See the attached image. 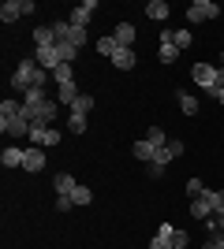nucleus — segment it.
<instances>
[{
  "mask_svg": "<svg viewBox=\"0 0 224 249\" xmlns=\"http://www.w3.org/2000/svg\"><path fill=\"white\" fill-rule=\"evenodd\" d=\"M22 115H26L30 123H38V126H53V119L60 115V104L45 93L41 86H34V89L22 93Z\"/></svg>",
  "mask_w": 224,
  "mask_h": 249,
  "instance_id": "nucleus-1",
  "label": "nucleus"
},
{
  "mask_svg": "<svg viewBox=\"0 0 224 249\" xmlns=\"http://www.w3.org/2000/svg\"><path fill=\"white\" fill-rule=\"evenodd\" d=\"M30 119L22 115V101H0V130L8 138H30Z\"/></svg>",
  "mask_w": 224,
  "mask_h": 249,
  "instance_id": "nucleus-2",
  "label": "nucleus"
},
{
  "mask_svg": "<svg viewBox=\"0 0 224 249\" xmlns=\"http://www.w3.org/2000/svg\"><path fill=\"white\" fill-rule=\"evenodd\" d=\"M45 82H49V71L38 67V60H22L19 67H15V74H11V89H15V93H26L34 86L45 89Z\"/></svg>",
  "mask_w": 224,
  "mask_h": 249,
  "instance_id": "nucleus-3",
  "label": "nucleus"
},
{
  "mask_svg": "<svg viewBox=\"0 0 224 249\" xmlns=\"http://www.w3.org/2000/svg\"><path fill=\"white\" fill-rule=\"evenodd\" d=\"M183 142H168L164 149H157V156H153V164H149V175L153 178H161L164 175V167H168V160H176V156H183Z\"/></svg>",
  "mask_w": 224,
  "mask_h": 249,
  "instance_id": "nucleus-4",
  "label": "nucleus"
},
{
  "mask_svg": "<svg viewBox=\"0 0 224 249\" xmlns=\"http://www.w3.org/2000/svg\"><path fill=\"white\" fill-rule=\"evenodd\" d=\"M30 11H38L34 0H4V4H0V19L4 22H19L22 15H30Z\"/></svg>",
  "mask_w": 224,
  "mask_h": 249,
  "instance_id": "nucleus-5",
  "label": "nucleus"
},
{
  "mask_svg": "<svg viewBox=\"0 0 224 249\" xmlns=\"http://www.w3.org/2000/svg\"><path fill=\"white\" fill-rule=\"evenodd\" d=\"M30 145H38V149H53V145H60V130L34 123V126H30Z\"/></svg>",
  "mask_w": 224,
  "mask_h": 249,
  "instance_id": "nucleus-6",
  "label": "nucleus"
},
{
  "mask_svg": "<svg viewBox=\"0 0 224 249\" xmlns=\"http://www.w3.org/2000/svg\"><path fill=\"white\" fill-rule=\"evenodd\" d=\"M217 4L213 0H194L191 8H187V22H209V19H217Z\"/></svg>",
  "mask_w": 224,
  "mask_h": 249,
  "instance_id": "nucleus-7",
  "label": "nucleus"
},
{
  "mask_svg": "<svg viewBox=\"0 0 224 249\" xmlns=\"http://www.w3.org/2000/svg\"><path fill=\"white\" fill-rule=\"evenodd\" d=\"M191 78L202 86V89H213V86H217V67H213V63H194Z\"/></svg>",
  "mask_w": 224,
  "mask_h": 249,
  "instance_id": "nucleus-8",
  "label": "nucleus"
},
{
  "mask_svg": "<svg viewBox=\"0 0 224 249\" xmlns=\"http://www.w3.org/2000/svg\"><path fill=\"white\" fill-rule=\"evenodd\" d=\"M213 197H217V190H205L202 197H194L191 201V216L194 219H209L213 216Z\"/></svg>",
  "mask_w": 224,
  "mask_h": 249,
  "instance_id": "nucleus-9",
  "label": "nucleus"
},
{
  "mask_svg": "<svg viewBox=\"0 0 224 249\" xmlns=\"http://www.w3.org/2000/svg\"><path fill=\"white\" fill-rule=\"evenodd\" d=\"M94 11H97V4H94V0H82V4H79V8H75L71 15H67V22H71V26H82V30H86V22L94 19Z\"/></svg>",
  "mask_w": 224,
  "mask_h": 249,
  "instance_id": "nucleus-10",
  "label": "nucleus"
},
{
  "mask_svg": "<svg viewBox=\"0 0 224 249\" xmlns=\"http://www.w3.org/2000/svg\"><path fill=\"white\" fill-rule=\"evenodd\" d=\"M149 249H176V227L161 223L157 234H153V242H149Z\"/></svg>",
  "mask_w": 224,
  "mask_h": 249,
  "instance_id": "nucleus-11",
  "label": "nucleus"
},
{
  "mask_svg": "<svg viewBox=\"0 0 224 249\" xmlns=\"http://www.w3.org/2000/svg\"><path fill=\"white\" fill-rule=\"evenodd\" d=\"M45 164H49L45 149H38V145L26 149V160H22V167H26V171H34V175H38V171H45Z\"/></svg>",
  "mask_w": 224,
  "mask_h": 249,
  "instance_id": "nucleus-12",
  "label": "nucleus"
},
{
  "mask_svg": "<svg viewBox=\"0 0 224 249\" xmlns=\"http://www.w3.org/2000/svg\"><path fill=\"white\" fill-rule=\"evenodd\" d=\"M79 186L75 182V175H67V171H56L53 175V190H56V197H71V190Z\"/></svg>",
  "mask_w": 224,
  "mask_h": 249,
  "instance_id": "nucleus-13",
  "label": "nucleus"
},
{
  "mask_svg": "<svg viewBox=\"0 0 224 249\" xmlns=\"http://www.w3.org/2000/svg\"><path fill=\"white\" fill-rule=\"evenodd\" d=\"M38 67H45L49 74L60 67V52H56V45H53V49H38Z\"/></svg>",
  "mask_w": 224,
  "mask_h": 249,
  "instance_id": "nucleus-14",
  "label": "nucleus"
},
{
  "mask_svg": "<svg viewBox=\"0 0 224 249\" xmlns=\"http://www.w3.org/2000/svg\"><path fill=\"white\" fill-rule=\"evenodd\" d=\"M112 37H116L120 49H131V41H135V26H131V22H120L116 30H112Z\"/></svg>",
  "mask_w": 224,
  "mask_h": 249,
  "instance_id": "nucleus-15",
  "label": "nucleus"
},
{
  "mask_svg": "<svg viewBox=\"0 0 224 249\" xmlns=\"http://www.w3.org/2000/svg\"><path fill=\"white\" fill-rule=\"evenodd\" d=\"M0 160H4V167H22V160H26V149H19V145H8Z\"/></svg>",
  "mask_w": 224,
  "mask_h": 249,
  "instance_id": "nucleus-16",
  "label": "nucleus"
},
{
  "mask_svg": "<svg viewBox=\"0 0 224 249\" xmlns=\"http://www.w3.org/2000/svg\"><path fill=\"white\" fill-rule=\"evenodd\" d=\"M146 15H149L153 22H164L172 11H168V4H164V0H149V4H146Z\"/></svg>",
  "mask_w": 224,
  "mask_h": 249,
  "instance_id": "nucleus-17",
  "label": "nucleus"
},
{
  "mask_svg": "<svg viewBox=\"0 0 224 249\" xmlns=\"http://www.w3.org/2000/svg\"><path fill=\"white\" fill-rule=\"evenodd\" d=\"M34 41H38V49H53V45H56L53 22H49V26H38V30H34Z\"/></svg>",
  "mask_w": 224,
  "mask_h": 249,
  "instance_id": "nucleus-18",
  "label": "nucleus"
},
{
  "mask_svg": "<svg viewBox=\"0 0 224 249\" xmlns=\"http://www.w3.org/2000/svg\"><path fill=\"white\" fill-rule=\"evenodd\" d=\"M79 97H82V93H79V86H75V82H67V86H60V89H56V101H64L67 112H71V104L79 101Z\"/></svg>",
  "mask_w": 224,
  "mask_h": 249,
  "instance_id": "nucleus-19",
  "label": "nucleus"
},
{
  "mask_svg": "<svg viewBox=\"0 0 224 249\" xmlns=\"http://www.w3.org/2000/svg\"><path fill=\"white\" fill-rule=\"evenodd\" d=\"M131 153L139 156V160H146V164H153V156H157V145H149L146 138H142V142H135V149H131Z\"/></svg>",
  "mask_w": 224,
  "mask_h": 249,
  "instance_id": "nucleus-20",
  "label": "nucleus"
},
{
  "mask_svg": "<svg viewBox=\"0 0 224 249\" xmlns=\"http://www.w3.org/2000/svg\"><path fill=\"white\" fill-rule=\"evenodd\" d=\"M112 63H116L120 71H131V67H135V52H131V49H116V56H112Z\"/></svg>",
  "mask_w": 224,
  "mask_h": 249,
  "instance_id": "nucleus-21",
  "label": "nucleus"
},
{
  "mask_svg": "<svg viewBox=\"0 0 224 249\" xmlns=\"http://www.w3.org/2000/svg\"><path fill=\"white\" fill-rule=\"evenodd\" d=\"M176 101H180V112H183V115H194V112H198V97H191L187 89H180V97H176Z\"/></svg>",
  "mask_w": 224,
  "mask_h": 249,
  "instance_id": "nucleus-22",
  "label": "nucleus"
},
{
  "mask_svg": "<svg viewBox=\"0 0 224 249\" xmlns=\"http://www.w3.org/2000/svg\"><path fill=\"white\" fill-rule=\"evenodd\" d=\"M176 56H180V49L172 41H161V49H157V60L161 63H176Z\"/></svg>",
  "mask_w": 224,
  "mask_h": 249,
  "instance_id": "nucleus-23",
  "label": "nucleus"
},
{
  "mask_svg": "<svg viewBox=\"0 0 224 249\" xmlns=\"http://www.w3.org/2000/svg\"><path fill=\"white\" fill-rule=\"evenodd\" d=\"M116 37H112V34H108V37H97V52H101V56H108V60H112V56H116Z\"/></svg>",
  "mask_w": 224,
  "mask_h": 249,
  "instance_id": "nucleus-24",
  "label": "nucleus"
},
{
  "mask_svg": "<svg viewBox=\"0 0 224 249\" xmlns=\"http://www.w3.org/2000/svg\"><path fill=\"white\" fill-rule=\"evenodd\" d=\"M146 142H149V145H157V149H164V145H168V134H164L161 126H149V130H146Z\"/></svg>",
  "mask_w": 224,
  "mask_h": 249,
  "instance_id": "nucleus-25",
  "label": "nucleus"
},
{
  "mask_svg": "<svg viewBox=\"0 0 224 249\" xmlns=\"http://www.w3.org/2000/svg\"><path fill=\"white\" fill-rule=\"evenodd\" d=\"M53 78H56V86H67V82H75V74H71V63H60L53 71Z\"/></svg>",
  "mask_w": 224,
  "mask_h": 249,
  "instance_id": "nucleus-26",
  "label": "nucleus"
},
{
  "mask_svg": "<svg viewBox=\"0 0 224 249\" xmlns=\"http://www.w3.org/2000/svg\"><path fill=\"white\" fill-rule=\"evenodd\" d=\"M67 130H71V134H86V115L67 112Z\"/></svg>",
  "mask_w": 224,
  "mask_h": 249,
  "instance_id": "nucleus-27",
  "label": "nucleus"
},
{
  "mask_svg": "<svg viewBox=\"0 0 224 249\" xmlns=\"http://www.w3.org/2000/svg\"><path fill=\"white\" fill-rule=\"evenodd\" d=\"M90 201H94L90 186H75V190H71V205H90Z\"/></svg>",
  "mask_w": 224,
  "mask_h": 249,
  "instance_id": "nucleus-28",
  "label": "nucleus"
},
{
  "mask_svg": "<svg viewBox=\"0 0 224 249\" xmlns=\"http://www.w3.org/2000/svg\"><path fill=\"white\" fill-rule=\"evenodd\" d=\"M205 227H209V234H213V238H221V234H224V212L209 216V219H205Z\"/></svg>",
  "mask_w": 224,
  "mask_h": 249,
  "instance_id": "nucleus-29",
  "label": "nucleus"
},
{
  "mask_svg": "<svg viewBox=\"0 0 224 249\" xmlns=\"http://www.w3.org/2000/svg\"><path fill=\"white\" fill-rule=\"evenodd\" d=\"M56 52H60V63H75V56H79V49H75V45H67V41L56 45Z\"/></svg>",
  "mask_w": 224,
  "mask_h": 249,
  "instance_id": "nucleus-30",
  "label": "nucleus"
},
{
  "mask_svg": "<svg viewBox=\"0 0 224 249\" xmlns=\"http://www.w3.org/2000/svg\"><path fill=\"white\" fill-rule=\"evenodd\" d=\"M90 108H94V97H90V93H82V97H79V101L71 104V112H75V115H86V112H90Z\"/></svg>",
  "mask_w": 224,
  "mask_h": 249,
  "instance_id": "nucleus-31",
  "label": "nucleus"
},
{
  "mask_svg": "<svg viewBox=\"0 0 224 249\" xmlns=\"http://www.w3.org/2000/svg\"><path fill=\"white\" fill-rule=\"evenodd\" d=\"M191 41H194V37H191V30H187V26L172 34V45H176V49H187V45H191Z\"/></svg>",
  "mask_w": 224,
  "mask_h": 249,
  "instance_id": "nucleus-32",
  "label": "nucleus"
},
{
  "mask_svg": "<svg viewBox=\"0 0 224 249\" xmlns=\"http://www.w3.org/2000/svg\"><path fill=\"white\" fill-rule=\"evenodd\" d=\"M202 194H205V186H202V178H187V197H202Z\"/></svg>",
  "mask_w": 224,
  "mask_h": 249,
  "instance_id": "nucleus-33",
  "label": "nucleus"
},
{
  "mask_svg": "<svg viewBox=\"0 0 224 249\" xmlns=\"http://www.w3.org/2000/svg\"><path fill=\"white\" fill-rule=\"evenodd\" d=\"M191 238H187V231H176V249H187Z\"/></svg>",
  "mask_w": 224,
  "mask_h": 249,
  "instance_id": "nucleus-34",
  "label": "nucleus"
},
{
  "mask_svg": "<svg viewBox=\"0 0 224 249\" xmlns=\"http://www.w3.org/2000/svg\"><path fill=\"white\" fill-rule=\"evenodd\" d=\"M67 208H75L71 197H56V212H67Z\"/></svg>",
  "mask_w": 224,
  "mask_h": 249,
  "instance_id": "nucleus-35",
  "label": "nucleus"
},
{
  "mask_svg": "<svg viewBox=\"0 0 224 249\" xmlns=\"http://www.w3.org/2000/svg\"><path fill=\"white\" fill-rule=\"evenodd\" d=\"M209 97H213V101H221V104H224V89H217V86H213V89H209Z\"/></svg>",
  "mask_w": 224,
  "mask_h": 249,
  "instance_id": "nucleus-36",
  "label": "nucleus"
},
{
  "mask_svg": "<svg viewBox=\"0 0 224 249\" xmlns=\"http://www.w3.org/2000/svg\"><path fill=\"white\" fill-rule=\"evenodd\" d=\"M217 89H224V67L217 71Z\"/></svg>",
  "mask_w": 224,
  "mask_h": 249,
  "instance_id": "nucleus-37",
  "label": "nucleus"
},
{
  "mask_svg": "<svg viewBox=\"0 0 224 249\" xmlns=\"http://www.w3.org/2000/svg\"><path fill=\"white\" fill-rule=\"evenodd\" d=\"M221 67H224V52H221Z\"/></svg>",
  "mask_w": 224,
  "mask_h": 249,
  "instance_id": "nucleus-38",
  "label": "nucleus"
},
{
  "mask_svg": "<svg viewBox=\"0 0 224 249\" xmlns=\"http://www.w3.org/2000/svg\"><path fill=\"white\" fill-rule=\"evenodd\" d=\"M217 242H221V238H217ZM221 249H224V242H221Z\"/></svg>",
  "mask_w": 224,
  "mask_h": 249,
  "instance_id": "nucleus-39",
  "label": "nucleus"
}]
</instances>
